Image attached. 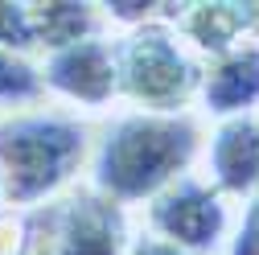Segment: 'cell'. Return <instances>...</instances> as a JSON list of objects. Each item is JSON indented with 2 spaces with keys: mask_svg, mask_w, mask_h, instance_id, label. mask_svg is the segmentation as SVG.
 I'll list each match as a JSON object with an SVG mask.
<instances>
[{
  "mask_svg": "<svg viewBox=\"0 0 259 255\" xmlns=\"http://www.w3.org/2000/svg\"><path fill=\"white\" fill-rule=\"evenodd\" d=\"M206 144L193 111H119L91 144V189L115 206H144L177 177L193 173Z\"/></svg>",
  "mask_w": 259,
  "mask_h": 255,
  "instance_id": "1",
  "label": "cell"
},
{
  "mask_svg": "<svg viewBox=\"0 0 259 255\" xmlns=\"http://www.w3.org/2000/svg\"><path fill=\"white\" fill-rule=\"evenodd\" d=\"M91 123L62 107H25L0 115V185L5 206L37 210L70 194L91 161Z\"/></svg>",
  "mask_w": 259,
  "mask_h": 255,
  "instance_id": "2",
  "label": "cell"
},
{
  "mask_svg": "<svg viewBox=\"0 0 259 255\" xmlns=\"http://www.w3.org/2000/svg\"><path fill=\"white\" fill-rule=\"evenodd\" d=\"M111 41H115V95L127 103V111L173 115L193 107L206 62L185 50L165 13Z\"/></svg>",
  "mask_w": 259,
  "mask_h": 255,
  "instance_id": "3",
  "label": "cell"
},
{
  "mask_svg": "<svg viewBox=\"0 0 259 255\" xmlns=\"http://www.w3.org/2000/svg\"><path fill=\"white\" fill-rule=\"evenodd\" d=\"M235 227V206L198 173L177 177L152 202H144V231L181 247L185 255H226Z\"/></svg>",
  "mask_w": 259,
  "mask_h": 255,
  "instance_id": "4",
  "label": "cell"
},
{
  "mask_svg": "<svg viewBox=\"0 0 259 255\" xmlns=\"http://www.w3.org/2000/svg\"><path fill=\"white\" fill-rule=\"evenodd\" d=\"M46 95L82 107V111H103L111 107L115 95V41L107 33L82 37L74 46H62L37 62Z\"/></svg>",
  "mask_w": 259,
  "mask_h": 255,
  "instance_id": "5",
  "label": "cell"
},
{
  "mask_svg": "<svg viewBox=\"0 0 259 255\" xmlns=\"http://www.w3.org/2000/svg\"><path fill=\"white\" fill-rule=\"evenodd\" d=\"M132 239L127 210L78 185L54 202V255H123Z\"/></svg>",
  "mask_w": 259,
  "mask_h": 255,
  "instance_id": "6",
  "label": "cell"
},
{
  "mask_svg": "<svg viewBox=\"0 0 259 255\" xmlns=\"http://www.w3.org/2000/svg\"><path fill=\"white\" fill-rule=\"evenodd\" d=\"M206 181L226 202H251L259 194V111L218 119L206 136Z\"/></svg>",
  "mask_w": 259,
  "mask_h": 255,
  "instance_id": "7",
  "label": "cell"
},
{
  "mask_svg": "<svg viewBox=\"0 0 259 255\" xmlns=\"http://www.w3.org/2000/svg\"><path fill=\"white\" fill-rule=\"evenodd\" d=\"M165 21L202 62H214L247 41H255L251 9L243 0H198V5H165Z\"/></svg>",
  "mask_w": 259,
  "mask_h": 255,
  "instance_id": "8",
  "label": "cell"
},
{
  "mask_svg": "<svg viewBox=\"0 0 259 255\" xmlns=\"http://www.w3.org/2000/svg\"><path fill=\"white\" fill-rule=\"evenodd\" d=\"M198 103L214 119L259 111V41H247V46H239L231 54L206 62Z\"/></svg>",
  "mask_w": 259,
  "mask_h": 255,
  "instance_id": "9",
  "label": "cell"
},
{
  "mask_svg": "<svg viewBox=\"0 0 259 255\" xmlns=\"http://www.w3.org/2000/svg\"><path fill=\"white\" fill-rule=\"evenodd\" d=\"M29 25H33V46L41 54H54L62 46H74L82 37L103 33L99 5H62V0L29 5Z\"/></svg>",
  "mask_w": 259,
  "mask_h": 255,
  "instance_id": "10",
  "label": "cell"
},
{
  "mask_svg": "<svg viewBox=\"0 0 259 255\" xmlns=\"http://www.w3.org/2000/svg\"><path fill=\"white\" fill-rule=\"evenodd\" d=\"M41 99H46V87H41L37 62L13 50H0V115L41 107Z\"/></svg>",
  "mask_w": 259,
  "mask_h": 255,
  "instance_id": "11",
  "label": "cell"
},
{
  "mask_svg": "<svg viewBox=\"0 0 259 255\" xmlns=\"http://www.w3.org/2000/svg\"><path fill=\"white\" fill-rule=\"evenodd\" d=\"M0 50L33 54V25H29V5H0Z\"/></svg>",
  "mask_w": 259,
  "mask_h": 255,
  "instance_id": "12",
  "label": "cell"
},
{
  "mask_svg": "<svg viewBox=\"0 0 259 255\" xmlns=\"http://www.w3.org/2000/svg\"><path fill=\"white\" fill-rule=\"evenodd\" d=\"M226 255H259V194L239 214V227H235V239L226 247Z\"/></svg>",
  "mask_w": 259,
  "mask_h": 255,
  "instance_id": "13",
  "label": "cell"
},
{
  "mask_svg": "<svg viewBox=\"0 0 259 255\" xmlns=\"http://www.w3.org/2000/svg\"><path fill=\"white\" fill-rule=\"evenodd\" d=\"M123 255H185L181 247H173V243H165V239H156L152 231H132V239H127V251Z\"/></svg>",
  "mask_w": 259,
  "mask_h": 255,
  "instance_id": "14",
  "label": "cell"
},
{
  "mask_svg": "<svg viewBox=\"0 0 259 255\" xmlns=\"http://www.w3.org/2000/svg\"><path fill=\"white\" fill-rule=\"evenodd\" d=\"M0 206H5V185H0Z\"/></svg>",
  "mask_w": 259,
  "mask_h": 255,
  "instance_id": "15",
  "label": "cell"
}]
</instances>
